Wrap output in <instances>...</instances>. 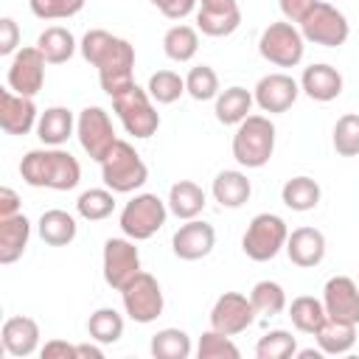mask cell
Segmentation results:
<instances>
[{"label": "cell", "mask_w": 359, "mask_h": 359, "mask_svg": "<svg viewBox=\"0 0 359 359\" xmlns=\"http://www.w3.org/2000/svg\"><path fill=\"white\" fill-rule=\"evenodd\" d=\"M0 339H3V351L8 356H31L39 345V325H36V320H31L25 314L8 317L3 323Z\"/></svg>", "instance_id": "44dd1931"}, {"label": "cell", "mask_w": 359, "mask_h": 359, "mask_svg": "<svg viewBox=\"0 0 359 359\" xmlns=\"http://www.w3.org/2000/svg\"><path fill=\"white\" fill-rule=\"evenodd\" d=\"M20 177L31 188L73 191L81 180V165L70 151L59 146H45V149H31L20 160Z\"/></svg>", "instance_id": "7a4b0ae2"}, {"label": "cell", "mask_w": 359, "mask_h": 359, "mask_svg": "<svg viewBox=\"0 0 359 359\" xmlns=\"http://www.w3.org/2000/svg\"><path fill=\"white\" fill-rule=\"evenodd\" d=\"M278 6H280V14L289 20V22H303L306 20V14L317 6V0H278Z\"/></svg>", "instance_id": "bcb514c9"}, {"label": "cell", "mask_w": 359, "mask_h": 359, "mask_svg": "<svg viewBox=\"0 0 359 359\" xmlns=\"http://www.w3.org/2000/svg\"><path fill=\"white\" fill-rule=\"evenodd\" d=\"M101 266H104V280L115 292H121L137 272H140V252L129 236L123 238H107L104 252H101Z\"/></svg>", "instance_id": "7c38bea8"}, {"label": "cell", "mask_w": 359, "mask_h": 359, "mask_svg": "<svg viewBox=\"0 0 359 359\" xmlns=\"http://www.w3.org/2000/svg\"><path fill=\"white\" fill-rule=\"evenodd\" d=\"M28 6L39 20H67L84 8V0H28Z\"/></svg>", "instance_id": "7bdbcfd3"}, {"label": "cell", "mask_w": 359, "mask_h": 359, "mask_svg": "<svg viewBox=\"0 0 359 359\" xmlns=\"http://www.w3.org/2000/svg\"><path fill=\"white\" fill-rule=\"evenodd\" d=\"M297 356H300V359H320L323 351H320V348H306V351H297Z\"/></svg>", "instance_id": "f907efd6"}, {"label": "cell", "mask_w": 359, "mask_h": 359, "mask_svg": "<svg viewBox=\"0 0 359 359\" xmlns=\"http://www.w3.org/2000/svg\"><path fill=\"white\" fill-rule=\"evenodd\" d=\"M213 247H216V230L202 219H188L185 224L177 227L171 238V250L180 261H199L210 255Z\"/></svg>", "instance_id": "2e32d148"}, {"label": "cell", "mask_w": 359, "mask_h": 359, "mask_svg": "<svg viewBox=\"0 0 359 359\" xmlns=\"http://www.w3.org/2000/svg\"><path fill=\"white\" fill-rule=\"evenodd\" d=\"M121 300H123V311L129 314V320H135L140 325L154 323L163 314V306H165L157 278L143 272V269L121 289Z\"/></svg>", "instance_id": "30bf717a"}, {"label": "cell", "mask_w": 359, "mask_h": 359, "mask_svg": "<svg viewBox=\"0 0 359 359\" xmlns=\"http://www.w3.org/2000/svg\"><path fill=\"white\" fill-rule=\"evenodd\" d=\"M39 112L31 95H20L14 90H0V126L6 135H28L36 129Z\"/></svg>", "instance_id": "ac0fdd59"}, {"label": "cell", "mask_w": 359, "mask_h": 359, "mask_svg": "<svg viewBox=\"0 0 359 359\" xmlns=\"http://www.w3.org/2000/svg\"><path fill=\"white\" fill-rule=\"evenodd\" d=\"M84 62H90L95 70H98V81H101V90L115 98L118 93H123L126 87L135 84L132 79V70H135V48L104 31V28H93L84 34L81 45H79Z\"/></svg>", "instance_id": "6da1fadb"}, {"label": "cell", "mask_w": 359, "mask_h": 359, "mask_svg": "<svg viewBox=\"0 0 359 359\" xmlns=\"http://www.w3.org/2000/svg\"><path fill=\"white\" fill-rule=\"evenodd\" d=\"M87 334L93 342L112 345L123 337V317L115 309H95L87 320Z\"/></svg>", "instance_id": "e575fe53"}, {"label": "cell", "mask_w": 359, "mask_h": 359, "mask_svg": "<svg viewBox=\"0 0 359 359\" xmlns=\"http://www.w3.org/2000/svg\"><path fill=\"white\" fill-rule=\"evenodd\" d=\"M300 95V81H294L292 76L286 73H269V76H261L255 90H252V98L255 104L269 112V115H280L286 112Z\"/></svg>", "instance_id": "9a60e30c"}, {"label": "cell", "mask_w": 359, "mask_h": 359, "mask_svg": "<svg viewBox=\"0 0 359 359\" xmlns=\"http://www.w3.org/2000/svg\"><path fill=\"white\" fill-rule=\"evenodd\" d=\"M286 255L294 266L311 269L325 258V236L317 227H297L286 238Z\"/></svg>", "instance_id": "d6986e66"}, {"label": "cell", "mask_w": 359, "mask_h": 359, "mask_svg": "<svg viewBox=\"0 0 359 359\" xmlns=\"http://www.w3.org/2000/svg\"><path fill=\"white\" fill-rule=\"evenodd\" d=\"M31 238V222L22 213L0 219V264H14L22 258Z\"/></svg>", "instance_id": "cb8c5ba5"}, {"label": "cell", "mask_w": 359, "mask_h": 359, "mask_svg": "<svg viewBox=\"0 0 359 359\" xmlns=\"http://www.w3.org/2000/svg\"><path fill=\"white\" fill-rule=\"evenodd\" d=\"M250 300H252L255 311L266 314V317H275L286 309V292L278 280H258L250 292Z\"/></svg>", "instance_id": "8d00e7d4"}, {"label": "cell", "mask_w": 359, "mask_h": 359, "mask_svg": "<svg viewBox=\"0 0 359 359\" xmlns=\"http://www.w3.org/2000/svg\"><path fill=\"white\" fill-rule=\"evenodd\" d=\"M163 50L174 62H191L199 50V34L191 25H171L163 36Z\"/></svg>", "instance_id": "d6a6232c"}, {"label": "cell", "mask_w": 359, "mask_h": 359, "mask_svg": "<svg viewBox=\"0 0 359 359\" xmlns=\"http://www.w3.org/2000/svg\"><path fill=\"white\" fill-rule=\"evenodd\" d=\"M76 137L81 143V149L90 154V160L101 163L109 149L118 143L115 137V129H112V121L107 115V109L101 107H84L76 118Z\"/></svg>", "instance_id": "8fae6325"}, {"label": "cell", "mask_w": 359, "mask_h": 359, "mask_svg": "<svg viewBox=\"0 0 359 359\" xmlns=\"http://www.w3.org/2000/svg\"><path fill=\"white\" fill-rule=\"evenodd\" d=\"M165 216L168 205L157 194H137L123 205L118 224L123 236H129L132 241H146L165 224Z\"/></svg>", "instance_id": "ba28073f"}, {"label": "cell", "mask_w": 359, "mask_h": 359, "mask_svg": "<svg viewBox=\"0 0 359 359\" xmlns=\"http://www.w3.org/2000/svg\"><path fill=\"white\" fill-rule=\"evenodd\" d=\"M45 56L36 45H28V48H20L14 56H11V65H8V73H6V81H8V90L20 93V95H36L45 84Z\"/></svg>", "instance_id": "4fadbf2b"}, {"label": "cell", "mask_w": 359, "mask_h": 359, "mask_svg": "<svg viewBox=\"0 0 359 359\" xmlns=\"http://www.w3.org/2000/svg\"><path fill=\"white\" fill-rule=\"evenodd\" d=\"M20 213V196L14 188H0V219Z\"/></svg>", "instance_id": "c3c4849f"}, {"label": "cell", "mask_w": 359, "mask_h": 359, "mask_svg": "<svg viewBox=\"0 0 359 359\" xmlns=\"http://www.w3.org/2000/svg\"><path fill=\"white\" fill-rule=\"evenodd\" d=\"M36 233H39V238H42L45 244H50V247H67V244L76 238L79 224H76V219H73L67 210L53 208V210H45V213L39 216Z\"/></svg>", "instance_id": "83f0119b"}, {"label": "cell", "mask_w": 359, "mask_h": 359, "mask_svg": "<svg viewBox=\"0 0 359 359\" xmlns=\"http://www.w3.org/2000/svg\"><path fill=\"white\" fill-rule=\"evenodd\" d=\"M233 157L244 168H264L275 151V123L266 115H247L233 135Z\"/></svg>", "instance_id": "3957f363"}, {"label": "cell", "mask_w": 359, "mask_h": 359, "mask_svg": "<svg viewBox=\"0 0 359 359\" xmlns=\"http://www.w3.org/2000/svg\"><path fill=\"white\" fill-rule=\"evenodd\" d=\"M286 238H289V227L278 213H258L250 219L244 230L241 250L247 258L264 264L272 261L280 250H286Z\"/></svg>", "instance_id": "8992f818"}, {"label": "cell", "mask_w": 359, "mask_h": 359, "mask_svg": "<svg viewBox=\"0 0 359 359\" xmlns=\"http://www.w3.org/2000/svg\"><path fill=\"white\" fill-rule=\"evenodd\" d=\"M252 104H255L252 93L244 90V87H238V84H233V87H227V90H222V93L216 95L213 112H216V121H219V123H224V126H238V123L250 115Z\"/></svg>", "instance_id": "484cf974"}, {"label": "cell", "mask_w": 359, "mask_h": 359, "mask_svg": "<svg viewBox=\"0 0 359 359\" xmlns=\"http://www.w3.org/2000/svg\"><path fill=\"white\" fill-rule=\"evenodd\" d=\"M39 353H42V359H79L76 345H70V342H65V339H50V342H45Z\"/></svg>", "instance_id": "7dc6e473"}, {"label": "cell", "mask_w": 359, "mask_h": 359, "mask_svg": "<svg viewBox=\"0 0 359 359\" xmlns=\"http://www.w3.org/2000/svg\"><path fill=\"white\" fill-rule=\"evenodd\" d=\"M115 210V191L109 188H90L76 199V213L87 222H101Z\"/></svg>", "instance_id": "d590c367"}, {"label": "cell", "mask_w": 359, "mask_h": 359, "mask_svg": "<svg viewBox=\"0 0 359 359\" xmlns=\"http://www.w3.org/2000/svg\"><path fill=\"white\" fill-rule=\"evenodd\" d=\"M20 28L11 17H3L0 20V56H14L20 48Z\"/></svg>", "instance_id": "ee69618b"}, {"label": "cell", "mask_w": 359, "mask_h": 359, "mask_svg": "<svg viewBox=\"0 0 359 359\" xmlns=\"http://www.w3.org/2000/svg\"><path fill=\"white\" fill-rule=\"evenodd\" d=\"M314 339H317V348H320L323 353L339 356V353H348V351L356 345V325H353V323H345V320L328 317V320L317 328Z\"/></svg>", "instance_id": "f1b7e54d"}, {"label": "cell", "mask_w": 359, "mask_h": 359, "mask_svg": "<svg viewBox=\"0 0 359 359\" xmlns=\"http://www.w3.org/2000/svg\"><path fill=\"white\" fill-rule=\"evenodd\" d=\"M36 48L42 50V56H45L48 65H65V62L76 53L79 45H76V36H73L67 28L50 25V28H45V31L39 34Z\"/></svg>", "instance_id": "4dcf8cb0"}, {"label": "cell", "mask_w": 359, "mask_h": 359, "mask_svg": "<svg viewBox=\"0 0 359 359\" xmlns=\"http://www.w3.org/2000/svg\"><path fill=\"white\" fill-rule=\"evenodd\" d=\"M323 306H325L328 317L359 325V286L348 275H334L325 280Z\"/></svg>", "instance_id": "e0dca14e"}, {"label": "cell", "mask_w": 359, "mask_h": 359, "mask_svg": "<svg viewBox=\"0 0 359 359\" xmlns=\"http://www.w3.org/2000/svg\"><path fill=\"white\" fill-rule=\"evenodd\" d=\"M300 34L306 42H314L323 48H339V45H345L351 25H348V17L337 6L317 0V6L300 22Z\"/></svg>", "instance_id": "9c48e42d"}, {"label": "cell", "mask_w": 359, "mask_h": 359, "mask_svg": "<svg viewBox=\"0 0 359 359\" xmlns=\"http://www.w3.org/2000/svg\"><path fill=\"white\" fill-rule=\"evenodd\" d=\"M185 93L194 98V101H210L216 98L222 90H219V76L210 65H196L188 70L185 76Z\"/></svg>", "instance_id": "74e56055"}, {"label": "cell", "mask_w": 359, "mask_h": 359, "mask_svg": "<svg viewBox=\"0 0 359 359\" xmlns=\"http://www.w3.org/2000/svg\"><path fill=\"white\" fill-rule=\"evenodd\" d=\"M196 356H199V359H238L241 351H238V345H236L227 334L210 328V331H205V334L199 337Z\"/></svg>", "instance_id": "b9f144b4"}, {"label": "cell", "mask_w": 359, "mask_h": 359, "mask_svg": "<svg viewBox=\"0 0 359 359\" xmlns=\"http://www.w3.org/2000/svg\"><path fill=\"white\" fill-rule=\"evenodd\" d=\"M320 196H323V191H320L317 180L303 177V174L286 180L283 188H280V199H283V205H286L289 210H297V213L314 210V208L320 205Z\"/></svg>", "instance_id": "f546056e"}, {"label": "cell", "mask_w": 359, "mask_h": 359, "mask_svg": "<svg viewBox=\"0 0 359 359\" xmlns=\"http://www.w3.org/2000/svg\"><path fill=\"white\" fill-rule=\"evenodd\" d=\"M149 351L154 359H188L194 348H191V337L182 328H160L151 337Z\"/></svg>", "instance_id": "836d02e7"}, {"label": "cell", "mask_w": 359, "mask_h": 359, "mask_svg": "<svg viewBox=\"0 0 359 359\" xmlns=\"http://www.w3.org/2000/svg\"><path fill=\"white\" fill-rule=\"evenodd\" d=\"M149 95L157 104H174L185 93V79L174 70H157L149 76Z\"/></svg>", "instance_id": "f35d334b"}, {"label": "cell", "mask_w": 359, "mask_h": 359, "mask_svg": "<svg viewBox=\"0 0 359 359\" xmlns=\"http://www.w3.org/2000/svg\"><path fill=\"white\" fill-rule=\"evenodd\" d=\"M238 25H241V8H238V3L199 6L196 8V28L205 36H230Z\"/></svg>", "instance_id": "7402d4cb"}, {"label": "cell", "mask_w": 359, "mask_h": 359, "mask_svg": "<svg viewBox=\"0 0 359 359\" xmlns=\"http://www.w3.org/2000/svg\"><path fill=\"white\" fill-rule=\"evenodd\" d=\"M255 306L247 294L241 292H224L213 309H210V328L227 334V337H236L241 331H247L252 323H255Z\"/></svg>", "instance_id": "5bb4252c"}, {"label": "cell", "mask_w": 359, "mask_h": 359, "mask_svg": "<svg viewBox=\"0 0 359 359\" xmlns=\"http://www.w3.org/2000/svg\"><path fill=\"white\" fill-rule=\"evenodd\" d=\"M331 143L339 157H356L359 154V115L348 112V115L337 118Z\"/></svg>", "instance_id": "60d3db41"}, {"label": "cell", "mask_w": 359, "mask_h": 359, "mask_svg": "<svg viewBox=\"0 0 359 359\" xmlns=\"http://www.w3.org/2000/svg\"><path fill=\"white\" fill-rule=\"evenodd\" d=\"M151 6H157L168 20H185L196 8V0H151Z\"/></svg>", "instance_id": "f6af8a7d"}, {"label": "cell", "mask_w": 359, "mask_h": 359, "mask_svg": "<svg viewBox=\"0 0 359 359\" xmlns=\"http://www.w3.org/2000/svg\"><path fill=\"white\" fill-rule=\"evenodd\" d=\"M222 3H238V0H199V6H222Z\"/></svg>", "instance_id": "816d5d0a"}, {"label": "cell", "mask_w": 359, "mask_h": 359, "mask_svg": "<svg viewBox=\"0 0 359 359\" xmlns=\"http://www.w3.org/2000/svg\"><path fill=\"white\" fill-rule=\"evenodd\" d=\"M300 90H303L311 101H320V104L334 101V98H339V93H342V73H339L337 67L325 65V62L309 65V67L303 70V76H300Z\"/></svg>", "instance_id": "ffe728a7"}, {"label": "cell", "mask_w": 359, "mask_h": 359, "mask_svg": "<svg viewBox=\"0 0 359 359\" xmlns=\"http://www.w3.org/2000/svg\"><path fill=\"white\" fill-rule=\"evenodd\" d=\"M210 194H213V199H216L222 208L236 210V208H241V205L250 199L252 185H250V180H247V174H244V171L224 168V171H219V174L213 177Z\"/></svg>", "instance_id": "603a6c76"}, {"label": "cell", "mask_w": 359, "mask_h": 359, "mask_svg": "<svg viewBox=\"0 0 359 359\" xmlns=\"http://www.w3.org/2000/svg\"><path fill=\"white\" fill-rule=\"evenodd\" d=\"M168 210L177 216V219H182V222H188V219H196L202 210H205V191L194 182V180H180V182H174L171 188H168Z\"/></svg>", "instance_id": "4316f807"}, {"label": "cell", "mask_w": 359, "mask_h": 359, "mask_svg": "<svg viewBox=\"0 0 359 359\" xmlns=\"http://www.w3.org/2000/svg\"><path fill=\"white\" fill-rule=\"evenodd\" d=\"M112 107H115L123 129L137 140H146L160 129V112L154 109L149 90H143L137 84H132L123 93H118L112 98Z\"/></svg>", "instance_id": "5b68a950"}, {"label": "cell", "mask_w": 359, "mask_h": 359, "mask_svg": "<svg viewBox=\"0 0 359 359\" xmlns=\"http://www.w3.org/2000/svg\"><path fill=\"white\" fill-rule=\"evenodd\" d=\"M258 53L275 67H297L306 53V39H303L300 28H294V22H289V20L269 22L261 31Z\"/></svg>", "instance_id": "52a82bcc"}, {"label": "cell", "mask_w": 359, "mask_h": 359, "mask_svg": "<svg viewBox=\"0 0 359 359\" xmlns=\"http://www.w3.org/2000/svg\"><path fill=\"white\" fill-rule=\"evenodd\" d=\"M289 320L292 325L300 331V334H317V328L328 320L325 314V306H323V297H311V294H300L292 300L289 306Z\"/></svg>", "instance_id": "1f68e13d"}, {"label": "cell", "mask_w": 359, "mask_h": 359, "mask_svg": "<svg viewBox=\"0 0 359 359\" xmlns=\"http://www.w3.org/2000/svg\"><path fill=\"white\" fill-rule=\"evenodd\" d=\"M73 132H76V118L67 107H48L45 112H39L36 137L45 146H62Z\"/></svg>", "instance_id": "d4e9b609"}, {"label": "cell", "mask_w": 359, "mask_h": 359, "mask_svg": "<svg viewBox=\"0 0 359 359\" xmlns=\"http://www.w3.org/2000/svg\"><path fill=\"white\" fill-rule=\"evenodd\" d=\"M297 353V339L292 337V331L275 328L269 334H264L255 345V356L258 359H289Z\"/></svg>", "instance_id": "ab89813d"}, {"label": "cell", "mask_w": 359, "mask_h": 359, "mask_svg": "<svg viewBox=\"0 0 359 359\" xmlns=\"http://www.w3.org/2000/svg\"><path fill=\"white\" fill-rule=\"evenodd\" d=\"M101 345V342H98ZM98 345H90V342H84V345H76V351H79V359H104V348H98Z\"/></svg>", "instance_id": "681fc988"}, {"label": "cell", "mask_w": 359, "mask_h": 359, "mask_svg": "<svg viewBox=\"0 0 359 359\" xmlns=\"http://www.w3.org/2000/svg\"><path fill=\"white\" fill-rule=\"evenodd\" d=\"M101 180L115 194H132L149 180V168L129 140H118L101 160Z\"/></svg>", "instance_id": "277c9868"}]
</instances>
